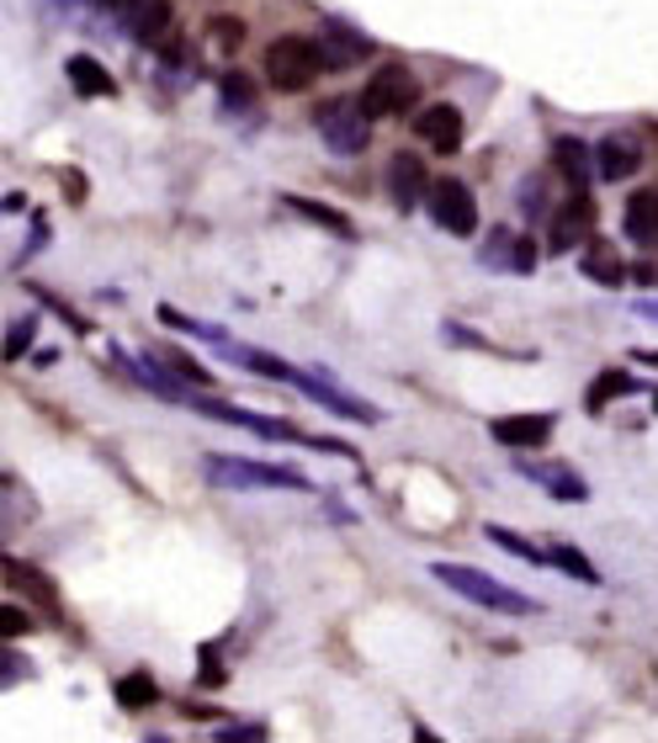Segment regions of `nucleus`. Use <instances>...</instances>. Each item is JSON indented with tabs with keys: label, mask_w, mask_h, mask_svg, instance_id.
<instances>
[{
	"label": "nucleus",
	"mask_w": 658,
	"mask_h": 743,
	"mask_svg": "<svg viewBox=\"0 0 658 743\" xmlns=\"http://www.w3.org/2000/svg\"><path fill=\"white\" fill-rule=\"evenodd\" d=\"M6 573H11V584H22V590H32V594H43V600L54 605V590H48V579H43L37 568L17 564V558H6Z\"/></svg>",
	"instance_id": "nucleus-31"
},
{
	"label": "nucleus",
	"mask_w": 658,
	"mask_h": 743,
	"mask_svg": "<svg viewBox=\"0 0 658 743\" xmlns=\"http://www.w3.org/2000/svg\"><path fill=\"white\" fill-rule=\"evenodd\" d=\"M150 357L160 361L165 372H176L180 383H208V387H212V372H208V367H197V361L186 357V351H171V346H160V351H150Z\"/></svg>",
	"instance_id": "nucleus-28"
},
{
	"label": "nucleus",
	"mask_w": 658,
	"mask_h": 743,
	"mask_svg": "<svg viewBox=\"0 0 658 743\" xmlns=\"http://www.w3.org/2000/svg\"><path fill=\"white\" fill-rule=\"evenodd\" d=\"M479 261L489 271H515V276H526V271L537 266V244L526 234H509V229H494L489 244L479 250Z\"/></svg>",
	"instance_id": "nucleus-11"
},
{
	"label": "nucleus",
	"mask_w": 658,
	"mask_h": 743,
	"mask_svg": "<svg viewBox=\"0 0 658 743\" xmlns=\"http://www.w3.org/2000/svg\"><path fill=\"white\" fill-rule=\"evenodd\" d=\"M515 468L531 478V483H541L552 500H563V505H584L590 500V483L573 473V468H563V462H531V457H520Z\"/></svg>",
	"instance_id": "nucleus-12"
},
{
	"label": "nucleus",
	"mask_w": 658,
	"mask_h": 743,
	"mask_svg": "<svg viewBox=\"0 0 658 743\" xmlns=\"http://www.w3.org/2000/svg\"><path fill=\"white\" fill-rule=\"evenodd\" d=\"M419 139L436 149V154H451V149L462 144V107H451V101H436V107H425L415 118Z\"/></svg>",
	"instance_id": "nucleus-14"
},
{
	"label": "nucleus",
	"mask_w": 658,
	"mask_h": 743,
	"mask_svg": "<svg viewBox=\"0 0 658 743\" xmlns=\"http://www.w3.org/2000/svg\"><path fill=\"white\" fill-rule=\"evenodd\" d=\"M223 680V669H218V654L212 648H202V685H218Z\"/></svg>",
	"instance_id": "nucleus-37"
},
{
	"label": "nucleus",
	"mask_w": 658,
	"mask_h": 743,
	"mask_svg": "<svg viewBox=\"0 0 658 743\" xmlns=\"http://www.w3.org/2000/svg\"><path fill=\"white\" fill-rule=\"evenodd\" d=\"M632 282H637V287H658V261H643V266H632Z\"/></svg>",
	"instance_id": "nucleus-36"
},
{
	"label": "nucleus",
	"mask_w": 658,
	"mask_h": 743,
	"mask_svg": "<svg viewBox=\"0 0 658 743\" xmlns=\"http://www.w3.org/2000/svg\"><path fill=\"white\" fill-rule=\"evenodd\" d=\"M622 229H627V239H637V244H658V186L632 192L627 212H622Z\"/></svg>",
	"instance_id": "nucleus-16"
},
{
	"label": "nucleus",
	"mask_w": 658,
	"mask_h": 743,
	"mask_svg": "<svg viewBox=\"0 0 658 743\" xmlns=\"http://www.w3.org/2000/svg\"><path fill=\"white\" fill-rule=\"evenodd\" d=\"M160 325L180 329V335H197V340H212V346H229V335L218 325H202V319H191V314H180V308H171V303H160Z\"/></svg>",
	"instance_id": "nucleus-25"
},
{
	"label": "nucleus",
	"mask_w": 658,
	"mask_h": 743,
	"mask_svg": "<svg viewBox=\"0 0 658 743\" xmlns=\"http://www.w3.org/2000/svg\"><path fill=\"white\" fill-rule=\"evenodd\" d=\"M637 165H643V154H637L632 139H605V144H595V176L600 181H627Z\"/></svg>",
	"instance_id": "nucleus-19"
},
{
	"label": "nucleus",
	"mask_w": 658,
	"mask_h": 743,
	"mask_svg": "<svg viewBox=\"0 0 658 743\" xmlns=\"http://www.w3.org/2000/svg\"><path fill=\"white\" fill-rule=\"evenodd\" d=\"M366 54H372V43L357 37L346 22H329L325 37H319V59H325V69H351V64L366 59Z\"/></svg>",
	"instance_id": "nucleus-15"
},
{
	"label": "nucleus",
	"mask_w": 658,
	"mask_h": 743,
	"mask_svg": "<svg viewBox=\"0 0 658 743\" xmlns=\"http://www.w3.org/2000/svg\"><path fill=\"white\" fill-rule=\"evenodd\" d=\"M319 75H325L319 43H308V37H276L266 48V80L276 90H308Z\"/></svg>",
	"instance_id": "nucleus-2"
},
{
	"label": "nucleus",
	"mask_w": 658,
	"mask_h": 743,
	"mask_svg": "<svg viewBox=\"0 0 658 743\" xmlns=\"http://www.w3.org/2000/svg\"><path fill=\"white\" fill-rule=\"evenodd\" d=\"M447 590H457L462 600H473V605H483V611H500V616H537L541 605L531 600V594L509 590V584H500V579H489L483 568H468V564H436L430 568Z\"/></svg>",
	"instance_id": "nucleus-1"
},
{
	"label": "nucleus",
	"mask_w": 658,
	"mask_h": 743,
	"mask_svg": "<svg viewBox=\"0 0 658 743\" xmlns=\"http://www.w3.org/2000/svg\"><path fill=\"white\" fill-rule=\"evenodd\" d=\"M654 409H658V393H654Z\"/></svg>",
	"instance_id": "nucleus-42"
},
{
	"label": "nucleus",
	"mask_w": 658,
	"mask_h": 743,
	"mask_svg": "<svg viewBox=\"0 0 658 743\" xmlns=\"http://www.w3.org/2000/svg\"><path fill=\"white\" fill-rule=\"evenodd\" d=\"M293 383L308 393V398H319L325 409H335V415H346V419H357V425H377L383 419V409H372L366 398H357V393H346L340 383H329L325 372H298Z\"/></svg>",
	"instance_id": "nucleus-8"
},
{
	"label": "nucleus",
	"mask_w": 658,
	"mask_h": 743,
	"mask_svg": "<svg viewBox=\"0 0 658 743\" xmlns=\"http://www.w3.org/2000/svg\"><path fill=\"white\" fill-rule=\"evenodd\" d=\"M212 28H218V43H223V48H234V43H240V22H234V17H218Z\"/></svg>",
	"instance_id": "nucleus-35"
},
{
	"label": "nucleus",
	"mask_w": 658,
	"mask_h": 743,
	"mask_svg": "<svg viewBox=\"0 0 658 743\" xmlns=\"http://www.w3.org/2000/svg\"><path fill=\"white\" fill-rule=\"evenodd\" d=\"M552 430H558L552 415H505L489 425V436L505 446V451H537V446L552 441Z\"/></svg>",
	"instance_id": "nucleus-10"
},
{
	"label": "nucleus",
	"mask_w": 658,
	"mask_h": 743,
	"mask_svg": "<svg viewBox=\"0 0 658 743\" xmlns=\"http://www.w3.org/2000/svg\"><path fill=\"white\" fill-rule=\"evenodd\" d=\"M28 675L32 669L22 654H0V685H17V680H28Z\"/></svg>",
	"instance_id": "nucleus-34"
},
{
	"label": "nucleus",
	"mask_w": 658,
	"mask_h": 743,
	"mask_svg": "<svg viewBox=\"0 0 658 743\" xmlns=\"http://www.w3.org/2000/svg\"><path fill=\"white\" fill-rule=\"evenodd\" d=\"M637 387H643V383H637L632 372H600L595 383H590V393H584V409H590V415H600L611 398H632Z\"/></svg>",
	"instance_id": "nucleus-22"
},
{
	"label": "nucleus",
	"mask_w": 658,
	"mask_h": 743,
	"mask_svg": "<svg viewBox=\"0 0 658 743\" xmlns=\"http://www.w3.org/2000/svg\"><path fill=\"white\" fill-rule=\"evenodd\" d=\"M637 314H643V319H654V325H658V297H637Z\"/></svg>",
	"instance_id": "nucleus-39"
},
{
	"label": "nucleus",
	"mask_w": 658,
	"mask_h": 743,
	"mask_svg": "<svg viewBox=\"0 0 658 743\" xmlns=\"http://www.w3.org/2000/svg\"><path fill=\"white\" fill-rule=\"evenodd\" d=\"M579 266H584V276L590 282H600V287H622L627 282V266H622V255L605 244V239H584V255H579Z\"/></svg>",
	"instance_id": "nucleus-18"
},
{
	"label": "nucleus",
	"mask_w": 658,
	"mask_h": 743,
	"mask_svg": "<svg viewBox=\"0 0 658 743\" xmlns=\"http://www.w3.org/2000/svg\"><path fill=\"white\" fill-rule=\"evenodd\" d=\"M229 357H240L250 372H261V378H271V383H293L298 378V367H287L282 357H271V351H261V346H223Z\"/></svg>",
	"instance_id": "nucleus-23"
},
{
	"label": "nucleus",
	"mask_w": 658,
	"mask_h": 743,
	"mask_svg": "<svg viewBox=\"0 0 658 743\" xmlns=\"http://www.w3.org/2000/svg\"><path fill=\"white\" fill-rule=\"evenodd\" d=\"M118 701L128 707V712H144V707H154L160 701V685L139 669V675H128V680H118Z\"/></svg>",
	"instance_id": "nucleus-27"
},
{
	"label": "nucleus",
	"mask_w": 658,
	"mask_h": 743,
	"mask_svg": "<svg viewBox=\"0 0 658 743\" xmlns=\"http://www.w3.org/2000/svg\"><path fill=\"white\" fill-rule=\"evenodd\" d=\"M64 75H69V86L80 90V96H96V101L118 90V80L107 75V64H101V59H90V54H75V59L64 64Z\"/></svg>",
	"instance_id": "nucleus-20"
},
{
	"label": "nucleus",
	"mask_w": 658,
	"mask_h": 743,
	"mask_svg": "<svg viewBox=\"0 0 658 743\" xmlns=\"http://www.w3.org/2000/svg\"><path fill=\"white\" fill-rule=\"evenodd\" d=\"M415 101H419V80L404 64H377L366 90H361L366 118H404V112H415Z\"/></svg>",
	"instance_id": "nucleus-4"
},
{
	"label": "nucleus",
	"mask_w": 658,
	"mask_h": 743,
	"mask_svg": "<svg viewBox=\"0 0 658 743\" xmlns=\"http://www.w3.org/2000/svg\"><path fill=\"white\" fill-rule=\"evenodd\" d=\"M314 128H319V139H325L340 160L366 154V139H372V118H366L361 101H325V107L314 112Z\"/></svg>",
	"instance_id": "nucleus-3"
},
{
	"label": "nucleus",
	"mask_w": 658,
	"mask_h": 743,
	"mask_svg": "<svg viewBox=\"0 0 658 743\" xmlns=\"http://www.w3.org/2000/svg\"><path fill=\"white\" fill-rule=\"evenodd\" d=\"M287 208H293V212H303L308 223H319V229H329V234H340V239H357V223H351L346 212L325 208V203H314V197H287Z\"/></svg>",
	"instance_id": "nucleus-24"
},
{
	"label": "nucleus",
	"mask_w": 658,
	"mask_h": 743,
	"mask_svg": "<svg viewBox=\"0 0 658 743\" xmlns=\"http://www.w3.org/2000/svg\"><path fill=\"white\" fill-rule=\"evenodd\" d=\"M208 478L223 489H314L303 473L276 468V462H250V457H208Z\"/></svg>",
	"instance_id": "nucleus-5"
},
{
	"label": "nucleus",
	"mask_w": 658,
	"mask_h": 743,
	"mask_svg": "<svg viewBox=\"0 0 658 743\" xmlns=\"http://www.w3.org/2000/svg\"><path fill=\"white\" fill-rule=\"evenodd\" d=\"M32 340H37V319H17V325H11V335H6V346H0V357H6V361H22V357H28Z\"/></svg>",
	"instance_id": "nucleus-30"
},
{
	"label": "nucleus",
	"mask_w": 658,
	"mask_h": 743,
	"mask_svg": "<svg viewBox=\"0 0 658 743\" xmlns=\"http://www.w3.org/2000/svg\"><path fill=\"white\" fill-rule=\"evenodd\" d=\"M590 234H595V197L590 192H573V197H563V208L552 212V223H547V250L552 255H569Z\"/></svg>",
	"instance_id": "nucleus-7"
},
{
	"label": "nucleus",
	"mask_w": 658,
	"mask_h": 743,
	"mask_svg": "<svg viewBox=\"0 0 658 743\" xmlns=\"http://www.w3.org/2000/svg\"><path fill=\"white\" fill-rule=\"evenodd\" d=\"M218 107H223L229 118H255L261 96H255V86H250V75H240V69L218 75Z\"/></svg>",
	"instance_id": "nucleus-21"
},
{
	"label": "nucleus",
	"mask_w": 658,
	"mask_h": 743,
	"mask_svg": "<svg viewBox=\"0 0 658 743\" xmlns=\"http://www.w3.org/2000/svg\"><path fill=\"white\" fill-rule=\"evenodd\" d=\"M520 212H526V218H541V212H547V203H541V176L520 181Z\"/></svg>",
	"instance_id": "nucleus-33"
},
{
	"label": "nucleus",
	"mask_w": 658,
	"mask_h": 743,
	"mask_svg": "<svg viewBox=\"0 0 658 743\" xmlns=\"http://www.w3.org/2000/svg\"><path fill=\"white\" fill-rule=\"evenodd\" d=\"M388 192L398 212H415L419 197L430 192V176H425V160L419 154H393L388 160Z\"/></svg>",
	"instance_id": "nucleus-13"
},
{
	"label": "nucleus",
	"mask_w": 658,
	"mask_h": 743,
	"mask_svg": "<svg viewBox=\"0 0 658 743\" xmlns=\"http://www.w3.org/2000/svg\"><path fill=\"white\" fill-rule=\"evenodd\" d=\"M547 564L563 568L569 579H579V584H600V568L579 553V547H547Z\"/></svg>",
	"instance_id": "nucleus-26"
},
{
	"label": "nucleus",
	"mask_w": 658,
	"mask_h": 743,
	"mask_svg": "<svg viewBox=\"0 0 658 743\" xmlns=\"http://www.w3.org/2000/svg\"><path fill=\"white\" fill-rule=\"evenodd\" d=\"M483 536H489L494 547H505V553H515V558H526V564H547V553H541V547H531L526 536H515L509 526H483Z\"/></svg>",
	"instance_id": "nucleus-29"
},
{
	"label": "nucleus",
	"mask_w": 658,
	"mask_h": 743,
	"mask_svg": "<svg viewBox=\"0 0 658 743\" xmlns=\"http://www.w3.org/2000/svg\"><path fill=\"white\" fill-rule=\"evenodd\" d=\"M128 32L139 37V43H150V48H165V37H171V22H176V11H171V0H122L118 6Z\"/></svg>",
	"instance_id": "nucleus-9"
},
{
	"label": "nucleus",
	"mask_w": 658,
	"mask_h": 743,
	"mask_svg": "<svg viewBox=\"0 0 658 743\" xmlns=\"http://www.w3.org/2000/svg\"><path fill=\"white\" fill-rule=\"evenodd\" d=\"M425 208H430V218L447 229V234L468 239L479 234V197L462 186V181H430V192H425Z\"/></svg>",
	"instance_id": "nucleus-6"
},
{
	"label": "nucleus",
	"mask_w": 658,
	"mask_h": 743,
	"mask_svg": "<svg viewBox=\"0 0 658 743\" xmlns=\"http://www.w3.org/2000/svg\"><path fill=\"white\" fill-rule=\"evenodd\" d=\"M107 6H122V0H107Z\"/></svg>",
	"instance_id": "nucleus-41"
},
{
	"label": "nucleus",
	"mask_w": 658,
	"mask_h": 743,
	"mask_svg": "<svg viewBox=\"0 0 658 743\" xmlns=\"http://www.w3.org/2000/svg\"><path fill=\"white\" fill-rule=\"evenodd\" d=\"M28 632H32V616H28V611L0 600V643H11V637H28Z\"/></svg>",
	"instance_id": "nucleus-32"
},
{
	"label": "nucleus",
	"mask_w": 658,
	"mask_h": 743,
	"mask_svg": "<svg viewBox=\"0 0 658 743\" xmlns=\"http://www.w3.org/2000/svg\"><path fill=\"white\" fill-rule=\"evenodd\" d=\"M223 739H266V728H255V722L250 728H223Z\"/></svg>",
	"instance_id": "nucleus-38"
},
{
	"label": "nucleus",
	"mask_w": 658,
	"mask_h": 743,
	"mask_svg": "<svg viewBox=\"0 0 658 743\" xmlns=\"http://www.w3.org/2000/svg\"><path fill=\"white\" fill-rule=\"evenodd\" d=\"M552 165H558V176L569 181L573 192H584L590 176H595V149L579 144V139H558L552 144Z\"/></svg>",
	"instance_id": "nucleus-17"
},
{
	"label": "nucleus",
	"mask_w": 658,
	"mask_h": 743,
	"mask_svg": "<svg viewBox=\"0 0 658 743\" xmlns=\"http://www.w3.org/2000/svg\"><path fill=\"white\" fill-rule=\"evenodd\" d=\"M632 361H643V367H658V351H632Z\"/></svg>",
	"instance_id": "nucleus-40"
}]
</instances>
